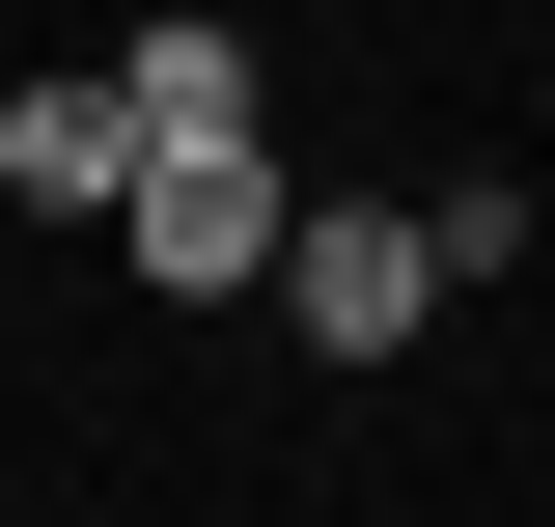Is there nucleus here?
<instances>
[{
	"mask_svg": "<svg viewBox=\"0 0 555 527\" xmlns=\"http://www.w3.org/2000/svg\"><path fill=\"white\" fill-rule=\"evenodd\" d=\"M278 195H306V167H278V112L139 139V167H112V278H167V306H250V278H278Z\"/></svg>",
	"mask_w": 555,
	"mask_h": 527,
	"instance_id": "nucleus-1",
	"label": "nucleus"
},
{
	"mask_svg": "<svg viewBox=\"0 0 555 527\" xmlns=\"http://www.w3.org/2000/svg\"><path fill=\"white\" fill-rule=\"evenodd\" d=\"M278 306L334 333V361H416V333H444V250H416L389 195H278Z\"/></svg>",
	"mask_w": 555,
	"mask_h": 527,
	"instance_id": "nucleus-2",
	"label": "nucleus"
},
{
	"mask_svg": "<svg viewBox=\"0 0 555 527\" xmlns=\"http://www.w3.org/2000/svg\"><path fill=\"white\" fill-rule=\"evenodd\" d=\"M112 167H139V83L112 56H28V83H0V195H28V222H112Z\"/></svg>",
	"mask_w": 555,
	"mask_h": 527,
	"instance_id": "nucleus-3",
	"label": "nucleus"
},
{
	"mask_svg": "<svg viewBox=\"0 0 555 527\" xmlns=\"http://www.w3.org/2000/svg\"><path fill=\"white\" fill-rule=\"evenodd\" d=\"M112 83H139V139H195V112H278V56H250V28H195V0H167V28H112Z\"/></svg>",
	"mask_w": 555,
	"mask_h": 527,
	"instance_id": "nucleus-4",
	"label": "nucleus"
}]
</instances>
